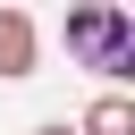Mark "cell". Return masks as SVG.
Instances as JSON below:
<instances>
[{"label": "cell", "instance_id": "obj_1", "mask_svg": "<svg viewBox=\"0 0 135 135\" xmlns=\"http://www.w3.org/2000/svg\"><path fill=\"white\" fill-rule=\"evenodd\" d=\"M59 42H68V59H76V68H93V76H110V84H127V76H135V17H127V8H110V0L68 8Z\"/></svg>", "mask_w": 135, "mask_h": 135}, {"label": "cell", "instance_id": "obj_3", "mask_svg": "<svg viewBox=\"0 0 135 135\" xmlns=\"http://www.w3.org/2000/svg\"><path fill=\"white\" fill-rule=\"evenodd\" d=\"M76 135H135V101H127V93H101V101L76 118Z\"/></svg>", "mask_w": 135, "mask_h": 135}, {"label": "cell", "instance_id": "obj_4", "mask_svg": "<svg viewBox=\"0 0 135 135\" xmlns=\"http://www.w3.org/2000/svg\"><path fill=\"white\" fill-rule=\"evenodd\" d=\"M34 135H76V127H59V118H51V127H34Z\"/></svg>", "mask_w": 135, "mask_h": 135}, {"label": "cell", "instance_id": "obj_2", "mask_svg": "<svg viewBox=\"0 0 135 135\" xmlns=\"http://www.w3.org/2000/svg\"><path fill=\"white\" fill-rule=\"evenodd\" d=\"M34 59H42V34H34V17H25V8H0V84L34 76Z\"/></svg>", "mask_w": 135, "mask_h": 135}]
</instances>
